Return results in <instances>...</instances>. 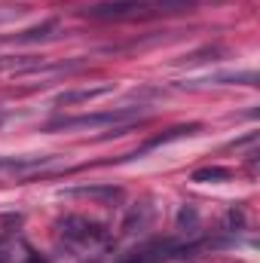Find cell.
Instances as JSON below:
<instances>
[{"label": "cell", "instance_id": "obj_1", "mask_svg": "<svg viewBox=\"0 0 260 263\" xmlns=\"http://www.w3.org/2000/svg\"><path fill=\"white\" fill-rule=\"evenodd\" d=\"M196 0H107L95 3L86 9L89 18H104V22H132V18H156V15H172V12H190Z\"/></svg>", "mask_w": 260, "mask_h": 263}, {"label": "cell", "instance_id": "obj_2", "mask_svg": "<svg viewBox=\"0 0 260 263\" xmlns=\"http://www.w3.org/2000/svg\"><path fill=\"white\" fill-rule=\"evenodd\" d=\"M141 107H110V110H98V114H80V117H59L52 123H46L43 132H73V129H129L141 120Z\"/></svg>", "mask_w": 260, "mask_h": 263}, {"label": "cell", "instance_id": "obj_3", "mask_svg": "<svg viewBox=\"0 0 260 263\" xmlns=\"http://www.w3.org/2000/svg\"><path fill=\"white\" fill-rule=\"evenodd\" d=\"M59 233L73 248H95L107 239V230L98 220H89L83 214H67L65 220H59Z\"/></svg>", "mask_w": 260, "mask_h": 263}, {"label": "cell", "instance_id": "obj_4", "mask_svg": "<svg viewBox=\"0 0 260 263\" xmlns=\"http://www.w3.org/2000/svg\"><path fill=\"white\" fill-rule=\"evenodd\" d=\"M196 248H199V245H181V242H175V239H156V242H147V245H141L138 251L126 254L120 263H165V260H172V257H178V254L196 251Z\"/></svg>", "mask_w": 260, "mask_h": 263}, {"label": "cell", "instance_id": "obj_5", "mask_svg": "<svg viewBox=\"0 0 260 263\" xmlns=\"http://www.w3.org/2000/svg\"><path fill=\"white\" fill-rule=\"evenodd\" d=\"M0 263H46L22 236H0Z\"/></svg>", "mask_w": 260, "mask_h": 263}, {"label": "cell", "instance_id": "obj_6", "mask_svg": "<svg viewBox=\"0 0 260 263\" xmlns=\"http://www.w3.org/2000/svg\"><path fill=\"white\" fill-rule=\"evenodd\" d=\"M110 92H114V83H107V86H92V89H73V92H62V95L55 98V104H59V107H70V104H80V101H95V98L110 95Z\"/></svg>", "mask_w": 260, "mask_h": 263}, {"label": "cell", "instance_id": "obj_7", "mask_svg": "<svg viewBox=\"0 0 260 263\" xmlns=\"http://www.w3.org/2000/svg\"><path fill=\"white\" fill-rule=\"evenodd\" d=\"M196 132H199V126H196V123H193V126H178V129H169L165 135L150 138V141H147V144L135 153V156H141V153H147V150H156V147H162V144H169V141H178V138H184V135H196Z\"/></svg>", "mask_w": 260, "mask_h": 263}, {"label": "cell", "instance_id": "obj_8", "mask_svg": "<svg viewBox=\"0 0 260 263\" xmlns=\"http://www.w3.org/2000/svg\"><path fill=\"white\" fill-rule=\"evenodd\" d=\"M65 196L107 199V202H114V199H120V196H123V190H120V187H70V190H65Z\"/></svg>", "mask_w": 260, "mask_h": 263}, {"label": "cell", "instance_id": "obj_9", "mask_svg": "<svg viewBox=\"0 0 260 263\" xmlns=\"http://www.w3.org/2000/svg\"><path fill=\"white\" fill-rule=\"evenodd\" d=\"M59 28H62V25H59L55 18H49V22H43V25H37V28L18 34L15 43H37V40H46V37H52V31H59Z\"/></svg>", "mask_w": 260, "mask_h": 263}, {"label": "cell", "instance_id": "obj_10", "mask_svg": "<svg viewBox=\"0 0 260 263\" xmlns=\"http://www.w3.org/2000/svg\"><path fill=\"white\" fill-rule=\"evenodd\" d=\"M230 178H233V172H230V168L208 165V168H199V172H193V178H190V181H196V184H217V181H230Z\"/></svg>", "mask_w": 260, "mask_h": 263}, {"label": "cell", "instance_id": "obj_11", "mask_svg": "<svg viewBox=\"0 0 260 263\" xmlns=\"http://www.w3.org/2000/svg\"><path fill=\"white\" fill-rule=\"evenodd\" d=\"M150 217H153V208L150 205H138V208H132V214H129V220L123 223V230L126 233H135V227H138V233L150 223Z\"/></svg>", "mask_w": 260, "mask_h": 263}, {"label": "cell", "instance_id": "obj_12", "mask_svg": "<svg viewBox=\"0 0 260 263\" xmlns=\"http://www.w3.org/2000/svg\"><path fill=\"white\" fill-rule=\"evenodd\" d=\"M0 67H15V59H3L0 55Z\"/></svg>", "mask_w": 260, "mask_h": 263}, {"label": "cell", "instance_id": "obj_13", "mask_svg": "<svg viewBox=\"0 0 260 263\" xmlns=\"http://www.w3.org/2000/svg\"><path fill=\"white\" fill-rule=\"evenodd\" d=\"M0 126H3V114H0Z\"/></svg>", "mask_w": 260, "mask_h": 263}]
</instances>
